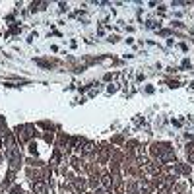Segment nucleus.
<instances>
[{"label": "nucleus", "instance_id": "obj_3", "mask_svg": "<svg viewBox=\"0 0 194 194\" xmlns=\"http://www.w3.org/2000/svg\"><path fill=\"white\" fill-rule=\"evenodd\" d=\"M12 194H24V190H21V188H18V186H16V188L12 190Z\"/></svg>", "mask_w": 194, "mask_h": 194}, {"label": "nucleus", "instance_id": "obj_1", "mask_svg": "<svg viewBox=\"0 0 194 194\" xmlns=\"http://www.w3.org/2000/svg\"><path fill=\"white\" fill-rule=\"evenodd\" d=\"M33 190L37 192V194H47V188H45V184H43V183H35L33 184Z\"/></svg>", "mask_w": 194, "mask_h": 194}, {"label": "nucleus", "instance_id": "obj_2", "mask_svg": "<svg viewBox=\"0 0 194 194\" xmlns=\"http://www.w3.org/2000/svg\"><path fill=\"white\" fill-rule=\"evenodd\" d=\"M103 184H107V186L111 184V179H109V175H103Z\"/></svg>", "mask_w": 194, "mask_h": 194}]
</instances>
